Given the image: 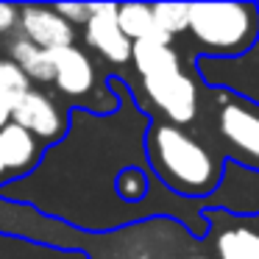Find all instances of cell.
<instances>
[{
  "label": "cell",
  "instance_id": "1",
  "mask_svg": "<svg viewBox=\"0 0 259 259\" xmlns=\"http://www.w3.org/2000/svg\"><path fill=\"white\" fill-rule=\"evenodd\" d=\"M142 153L148 173L179 198L203 201L223 181V156L192 128H181L156 117L148 120Z\"/></svg>",
  "mask_w": 259,
  "mask_h": 259
},
{
  "label": "cell",
  "instance_id": "2",
  "mask_svg": "<svg viewBox=\"0 0 259 259\" xmlns=\"http://www.w3.org/2000/svg\"><path fill=\"white\" fill-rule=\"evenodd\" d=\"M192 131L203 137L223 162L229 159L259 173V101L229 87L203 84Z\"/></svg>",
  "mask_w": 259,
  "mask_h": 259
},
{
  "label": "cell",
  "instance_id": "3",
  "mask_svg": "<svg viewBox=\"0 0 259 259\" xmlns=\"http://www.w3.org/2000/svg\"><path fill=\"white\" fill-rule=\"evenodd\" d=\"M184 36L192 42V64L206 59H237L259 42L256 3H190Z\"/></svg>",
  "mask_w": 259,
  "mask_h": 259
},
{
  "label": "cell",
  "instance_id": "4",
  "mask_svg": "<svg viewBox=\"0 0 259 259\" xmlns=\"http://www.w3.org/2000/svg\"><path fill=\"white\" fill-rule=\"evenodd\" d=\"M201 87L203 84L190 70H181V73L156 75V78H142L140 90L131 92L137 98V109L145 112L148 120L156 117L181 128H192L201 106Z\"/></svg>",
  "mask_w": 259,
  "mask_h": 259
},
{
  "label": "cell",
  "instance_id": "5",
  "mask_svg": "<svg viewBox=\"0 0 259 259\" xmlns=\"http://www.w3.org/2000/svg\"><path fill=\"white\" fill-rule=\"evenodd\" d=\"M203 245L212 259H259V212L203 206Z\"/></svg>",
  "mask_w": 259,
  "mask_h": 259
},
{
  "label": "cell",
  "instance_id": "6",
  "mask_svg": "<svg viewBox=\"0 0 259 259\" xmlns=\"http://www.w3.org/2000/svg\"><path fill=\"white\" fill-rule=\"evenodd\" d=\"M12 123L34 134L42 145H59L70 131V112L53 95L31 87L17 98L12 112Z\"/></svg>",
  "mask_w": 259,
  "mask_h": 259
},
{
  "label": "cell",
  "instance_id": "7",
  "mask_svg": "<svg viewBox=\"0 0 259 259\" xmlns=\"http://www.w3.org/2000/svg\"><path fill=\"white\" fill-rule=\"evenodd\" d=\"M51 62H53V84L64 98L78 101L84 106V98H90L95 90H101L103 95H112V90L98 87L95 62L90 59V53L84 48L70 45V48L51 51Z\"/></svg>",
  "mask_w": 259,
  "mask_h": 259
},
{
  "label": "cell",
  "instance_id": "8",
  "mask_svg": "<svg viewBox=\"0 0 259 259\" xmlns=\"http://www.w3.org/2000/svg\"><path fill=\"white\" fill-rule=\"evenodd\" d=\"M117 3H92V14L84 23V42L95 53H101L109 64L125 67L131 64V42L117 28Z\"/></svg>",
  "mask_w": 259,
  "mask_h": 259
},
{
  "label": "cell",
  "instance_id": "9",
  "mask_svg": "<svg viewBox=\"0 0 259 259\" xmlns=\"http://www.w3.org/2000/svg\"><path fill=\"white\" fill-rule=\"evenodd\" d=\"M145 220H148V229H151V237L156 242V251L162 253V259H212L203 240L192 237L184 229V223H179L173 218H145ZM84 251L90 253V259H117L103 251H95V248H84Z\"/></svg>",
  "mask_w": 259,
  "mask_h": 259
},
{
  "label": "cell",
  "instance_id": "10",
  "mask_svg": "<svg viewBox=\"0 0 259 259\" xmlns=\"http://www.w3.org/2000/svg\"><path fill=\"white\" fill-rule=\"evenodd\" d=\"M17 28L23 31L20 36L42 51L75 45V28L64 23L51 6H17Z\"/></svg>",
  "mask_w": 259,
  "mask_h": 259
},
{
  "label": "cell",
  "instance_id": "11",
  "mask_svg": "<svg viewBox=\"0 0 259 259\" xmlns=\"http://www.w3.org/2000/svg\"><path fill=\"white\" fill-rule=\"evenodd\" d=\"M42 156H45V145L34 134L14 123L0 128V162H3L6 184L31 176L42 164Z\"/></svg>",
  "mask_w": 259,
  "mask_h": 259
},
{
  "label": "cell",
  "instance_id": "12",
  "mask_svg": "<svg viewBox=\"0 0 259 259\" xmlns=\"http://www.w3.org/2000/svg\"><path fill=\"white\" fill-rule=\"evenodd\" d=\"M131 67L142 78H156V75H170L181 73V53L176 45H162V42L140 39L131 45Z\"/></svg>",
  "mask_w": 259,
  "mask_h": 259
},
{
  "label": "cell",
  "instance_id": "13",
  "mask_svg": "<svg viewBox=\"0 0 259 259\" xmlns=\"http://www.w3.org/2000/svg\"><path fill=\"white\" fill-rule=\"evenodd\" d=\"M114 20H117V28L123 31V36L131 42V45L140 42V39L173 45V39L156 28V23H153V12H151L148 3H120L117 12H114Z\"/></svg>",
  "mask_w": 259,
  "mask_h": 259
},
{
  "label": "cell",
  "instance_id": "14",
  "mask_svg": "<svg viewBox=\"0 0 259 259\" xmlns=\"http://www.w3.org/2000/svg\"><path fill=\"white\" fill-rule=\"evenodd\" d=\"M9 59L17 64L25 73L28 81H39V84H51L53 81V62H51V51L31 45L25 36H14L9 45Z\"/></svg>",
  "mask_w": 259,
  "mask_h": 259
},
{
  "label": "cell",
  "instance_id": "15",
  "mask_svg": "<svg viewBox=\"0 0 259 259\" xmlns=\"http://www.w3.org/2000/svg\"><path fill=\"white\" fill-rule=\"evenodd\" d=\"M151 179L148 167H140V164H125L117 176H114V192L123 203H140L148 198L151 192Z\"/></svg>",
  "mask_w": 259,
  "mask_h": 259
},
{
  "label": "cell",
  "instance_id": "16",
  "mask_svg": "<svg viewBox=\"0 0 259 259\" xmlns=\"http://www.w3.org/2000/svg\"><path fill=\"white\" fill-rule=\"evenodd\" d=\"M153 23L162 34L170 39L181 36L187 31V20H190V3H153Z\"/></svg>",
  "mask_w": 259,
  "mask_h": 259
},
{
  "label": "cell",
  "instance_id": "17",
  "mask_svg": "<svg viewBox=\"0 0 259 259\" xmlns=\"http://www.w3.org/2000/svg\"><path fill=\"white\" fill-rule=\"evenodd\" d=\"M31 90V81L25 78V73L12 62V59H0V92L20 98L23 92Z\"/></svg>",
  "mask_w": 259,
  "mask_h": 259
},
{
  "label": "cell",
  "instance_id": "18",
  "mask_svg": "<svg viewBox=\"0 0 259 259\" xmlns=\"http://www.w3.org/2000/svg\"><path fill=\"white\" fill-rule=\"evenodd\" d=\"M51 9L64 20V23L73 25V28L75 25H84L92 14V3H56V6H51Z\"/></svg>",
  "mask_w": 259,
  "mask_h": 259
},
{
  "label": "cell",
  "instance_id": "19",
  "mask_svg": "<svg viewBox=\"0 0 259 259\" xmlns=\"http://www.w3.org/2000/svg\"><path fill=\"white\" fill-rule=\"evenodd\" d=\"M14 25H17V6L0 3V34H9Z\"/></svg>",
  "mask_w": 259,
  "mask_h": 259
},
{
  "label": "cell",
  "instance_id": "20",
  "mask_svg": "<svg viewBox=\"0 0 259 259\" xmlns=\"http://www.w3.org/2000/svg\"><path fill=\"white\" fill-rule=\"evenodd\" d=\"M14 103H17V98H14V95H6V92H0V128H6V125L12 123Z\"/></svg>",
  "mask_w": 259,
  "mask_h": 259
},
{
  "label": "cell",
  "instance_id": "21",
  "mask_svg": "<svg viewBox=\"0 0 259 259\" xmlns=\"http://www.w3.org/2000/svg\"><path fill=\"white\" fill-rule=\"evenodd\" d=\"M0 181H6V173H3V162H0Z\"/></svg>",
  "mask_w": 259,
  "mask_h": 259
}]
</instances>
